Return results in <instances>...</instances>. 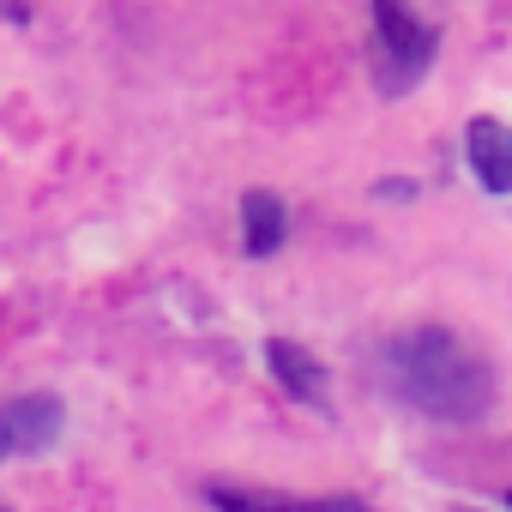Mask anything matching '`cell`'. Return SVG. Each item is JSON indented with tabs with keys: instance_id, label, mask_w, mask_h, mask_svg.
I'll use <instances>...</instances> for the list:
<instances>
[{
	"instance_id": "cell-8",
	"label": "cell",
	"mask_w": 512,
	"mask_h": 512,
	"mask_svg": "<svg viewBox=\"0 0 512 512\" xmlns=\"http://www.w3.org/2000/svg\"><path fill=\"white\" fill-rule=\"evenodd\" d=\"M0 13H7V19H25V13H19V7H13V0H0Z\"/></svg>"
},
{
	"instance_id": "cell-2",
	"label": "cell",
	"mask_w": 512,
	"mask_h": 512,
	"mask_svg": "<svg viewBox=\"0 0 512 512\" xmlns=\"http://www.w3.org/2000/svg\"><path fill=\"white\" fill-rule=\"evenodd\" d=\"M374 13V37H368V73L386 97H404L428 67H434V49H440V31L422 25L404 0H368Z\"/></svg>"
},
{
	"instance_id": "cell-4",
	"label": "cell",
	"mask_w": 512,
	"mask_h": 512,
	"mask_svg": "<svg viewBox=\"0 0 512 512\" xmlns=\"http://www.w3.org/2000/svg\"><path fill=\"white\" fill-rule=\"evenodd\" d=\"M464 157H470L482 193H494V199L512 193V133H506L494 115H476V121L464 127Z\"/></svg>"
},
{
	"instance_id": "cell-7",
	"label": "cell",
	"mask_w": 512,
	"mask_h": 512,
	"mask_svg": "<svg viewBox=\"0 0 512 512\" xmlns=\"http://www.w3.org/2000/svg\"><path fill=\"white\" fill-rule=\"evenodd\" d=\"M266 368H272V380H278L296 404L326 410V368H320L296 338H272V344H266Z\"/></svg>"
},
{
	"instance_id": "cell-3",
	"label": "cell",
	"mask_w": 512,
	"mask_h": 512,
	"mask_svg": "<svg viewBox=\"0 0 512 512\" xmlns=\"http://www.w3.org/2000/svg\"><path fill=\"white\" fill-rule=\"evenodd\" d=\"M61 434H67V404L55 392H25L0 404V464L25 452H49Z\"/></svg>"
},
{
	"instance_id": "cell-5",
	"label": "cell",
	"mask_w": 512,
	"mask_h": 512,
	"mask_svg": "<svg viewBox=\"0 0 512 512\" xmlns=\"http://www.w3.org/2000/svg\"><path fill=\"white\" fill-rule=\"evenodd\" d=\"M211 512H368V500L356 494H326V500H296V494H260V488H205Z\"/></svg>"
},
{
	"instance_id": "cell-1",
	"label": "cell",
	"mask_w": 512,
	"mask_h": 512,
	"mask_svg": "<svg viewBox=\"0 0 512 512\" xmlns=\"http://www.w3.org/2000/svg\"><path fill=\"white\" fill-rule=\"evenodd\" d=\"M380 374L398 404H410L416 416L446 422V428H476L494 410V368L482 362V350H470L446 326L398 332L380 350Z\"/></svg>"
},
{
	"instance_id": "cell-6",
	"label": "cell",
	"mask_w": 512,
	"mask_h": 512,
	"mask_svg": "<svg viewBox=\"0 0 512 512\" xmlns=\"http://www.w3.org/2000/svg\"><path fill=\"white\" fill-rule=\"evenodd\" d=\"M290 235V217H284V199L272 187H247L241 193V247L247 260H272Z\"/></svg>"
}]
</instances>
